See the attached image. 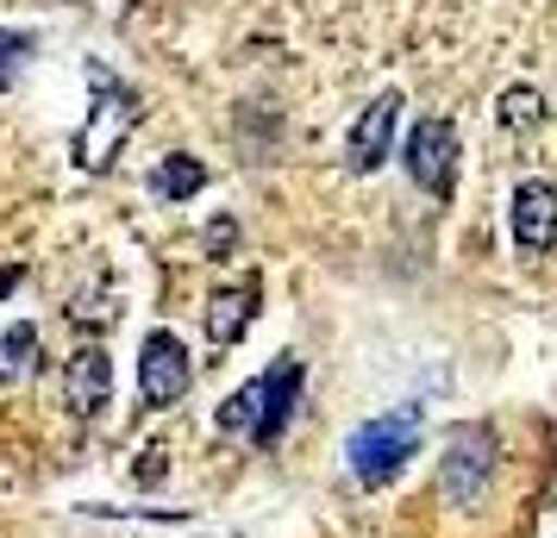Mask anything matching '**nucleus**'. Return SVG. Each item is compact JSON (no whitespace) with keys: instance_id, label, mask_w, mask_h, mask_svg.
I'll use <instances>...</instances> for the list:
<instances>
[{"instance_id":"nucleus-15","label":"nucleus","mask_w":557,"mask_h":538,"mask_svg":"<svg viewBox=\"0 0 557 538\" xmlns=\"http://www.w3.org/2000/svg\"><path fill=\"white\" fill-rule=\"evenodd\" d=\"M232 238H238L232 226H213V232H207V245H213V251H232Z\"/></svg>"},{"instance_id":"nucleus-6","label":"nucleus","mask_w":557,"mask_h":538,"mask_svg":"<svg viewBox=\"0 0 557 538\" xmlns=\"http://www.w3.org/2000/svg\"><path fill=\"white\" fill-rule=\"evenodd\" d=\"M395 113H401V95H395V88H382L376 101L357 113L351 138H345V157H351L357 176L382 170V157H388V145H395Z\"/></svg>"},{"instance_id":"nucleus-9","label":"nucleus","mask_w":557,"mask_h":538,"mask_svg":"<svg viewBox=\"0 0 557 538\" xmlns=\"http://www.w3.org/2000/svg\"><path fill=\"white\" fill-rule=\"evenodd\" d=\"M482 483H488V433L457 438L451 458H445V488H451V501H470V495H482Z\"/></svg>"},{"instance_id":"nucleus-1","label":"nucleus","mask_w":557,"mask_h":538,"mask_svg":"<svg viewBox=\"0 0 557 538\" xmlns=\"http://www.w3.org/2000/svg\"><path fill=\"white\" fill-rule=\"evenodd\" d=\"M295 395H301V363L282 358L276 370H263L238 395H226L220 413H213V426L220 433H245L251 445H276L282 426H288V413H295Z\"/></svg>"},{"instance_id":"nucleus-13","label":"nucleus","mask_w":557,"mask_h":538,"mask_svg":"<svg viewBox=\"0 0 557 538\" xmlns=\"http://www.w3.org/2000/svg\"><path fill=\"white\" fill-rule=\"evenodd\" d=\"M495 113H502V126H539V113H545V95L539 88H507L502 101H495Z\"/></svg>"},{"instance_id":"nucleus-7","label":"nucleus","mask_w":557,"mask_h":538,"mask_svg":"<svg viewBox=\"0 0 557 538\" xmlns=\"http://www.w3.org/2000/svg\"><path fill=\"white\" fill-rule=\"evenodd\" d=\"M507 226H513V245L520 251H552L557 245V188L552 182H520Z\"/></svg>"},{"instance_id":"nucleus-5","label":"nucleus","mask_w":557,"mask_h":538,"mask_svg":"<svg viewBox=\"0 0 557 538\" xmlns=\"http://www.w3.org/2000/svg\"><path fill=\"white\" fill-rule=\"evenodd\" d=\"M195 383V363H188V345L176 333H151L145 351H138V395L151 408H176Z\"/></svg>"},{"instance_id":"nucleus-8","label":"nucleus","mask_w":557,"mask_h":538,"mask_svg":"<svg viewBox=\"0 0 557 538\" xmlns=\"http://www.w3.org/2000/svg\"><path fill=\"white\" fill-rule=\"evenodd\" d=\"M63 388H70V413H101L107 388H113V363H107L101 345H82L76 358H70V376H63Z\"/></svg>"},{"instance_id":"nucleus-14","label":"nucleus","mask_w":557,"mask_h":538,"mask_svg":"<svg viewBox=\"0 0 557 538\" xmlns=\"http://www.w3.org/2000/svg\"><path fill=\"white\" fill-rule=\"evenodd\" d=\"M32 51V38H20V32H0V88L13 82V70H20V57Z\"/></svg>"},{"instance_id":"nucleus-2","label":"nucleus","mask_w":557,"mask_h":538,"mask_svg":"<svg viewBox=\"0 0 557 538\" xmlns=\"http://www.w3.org/2000/svg\"><path fill=\"white\" fill-rule=\"evenodd\" d=\"M88 82H95V113H88V126L76 132V163L88 176H107V163L120 157V145H126L132 126H138V95L120 88L101 63H88Z\"/></svg>"},{"instance_id":"nucleus-11","label":"nucleus","mask_w":557,"mask_h":538,"mask_svg":"<svg viewBox=\"0 0 557 538\" xmlns=\"http://www.w3.org/2000/svg\"><path fill=\"white\" fill-rule=\"evenodd\" d=\"M257 313V288H226L220 301H213V313H207V338L226 351V345H238L245 338V326H251Z\"/></svg>"},{"instance_id":"nucleus-12","label":"nucleus","mask_w":557,"mask_h":538,"mask_svg":"<svg viewBox=\"0 0 557 538\" xmlns=\"http://www.w3.org/2000/svg\"><path fill=\"white\" fill-rule=\"evenodd\" d=\"M32 370H38V333H32V326H7V333H0V388L26 383Z\"/></svg>"},{"instance_id":"nucleus-4","label":"nucleus","mask_w":557,"mask_h":538,"mask_svg":"<svg viewBox=\"0 0 557 538\" xmlns=\"http://www.w3.org/2000/svg\"><path fill=\"white\" fill-rule=\"evenodd\" d=\"M457 163H463V151H457V126L451 120H413V132H407V176L420 182L426 195L451 201Z\"/></svg>"},{"instance_id":"nucleus-10","label":"nucleus","mask_w":557,"mask_h":538,"mask_svg":"<svg viewBox=\"0 0 557 538\" xmlns=\"http://www.w3.org/2000/svg\"><path fill=\"white\" fill-rule=\"evenodd\" d=\"M201 188H207V163L201 157H188V151L157 157V170H151V195L157 201H195Z\"/></svg>"},{"instance_id":"nucleus-3","label":"nucleus","mask_w":557,"mask_h":538,"mask_svg":"<svg viewBox=\"0 0 557 538\" xmlns=\"http://www.w3.org/2000/svg\"><path fill=\"white\" fill-rule=\"evenodd\" d=\"M420 408H395V413H382V420H370V426H357L351 433V470H357V483H388L395 470H401L413 451H420Z\"/></svg>"}]
</instances>
